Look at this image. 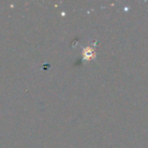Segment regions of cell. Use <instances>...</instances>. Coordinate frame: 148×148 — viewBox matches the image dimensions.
Segmentation results:
<instances>
[{"label": "cell", "instance_id": "obj_1", "mask_svg": "<svg viewBox=\"0 0 148 148\" xmlns=\"http://www.w3.org/2000/svg\"><path fill=\"white\" fill-rule=\"evenodd\" d=\"M94 55H95V53L90 48H86L83 50V57H84V59H87V60L91 59L94 56Z\"/></svg>", "mask_w": 148, "mask_h": 148}]
</instances>
